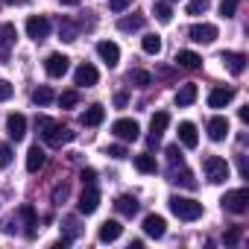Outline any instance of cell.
<instances>
[{"label":"cell","instance_id":"d4e9b609","mask_svg":"<svg viewBox=\"0 0 249 249\" xmlns=\"http://www.w3.org/2000/svg\"><path fill=\"white\" fill-rule=\"evenodd\" d=\"M176 65H179V68H185V71H196V68L202 65V56H196L194 50H179Z\"/></svg>","mask_w":249,"mask_h":249},{"label":"cell","instance_id":"e575fe53","mask_svg":"<svg viewBox=\"0 0 249 249\" xmlns=\"http://www.w3.org/2000/svg\"><path fill=\"white\" fill-rule=\"evenodd\" d=\"M76 103H79V91H62V97H59L62 108H73Z\"/></svg>","mask_w":249,"mask_h":249},{"label":"cell","instance_id":"74e56055","mask_svg":"<svg viewBox=\"0 0 249 249\" xmlns=\"http://www.w3.org/2000/svg\"><path fill=\"white\" fill-rule=\"evenodd\" d=\"M68 194H71V188H68L65 182H62V185H56V188H53V202H56V205H62V202L68 199Z\"/></svg>","mask_w":249,"mask_h":249},{"label":"cell","instance_id":"4fadbf2b","mask_svg":"<svg viewBox=\"0 0 249 249\" xmlns=\"http://www.w3.org/2000/svg\"><path fill=\"white\" fill-rule=\"evenodd\" d=\"M6 132H9V138L15 144L24 141V135H27V117L24 114H9L6 117Z\"/></svg>","mask_w":249,"mask_h":249},{"label":"cell","instance_id":"ee69618b","mask_svg":"<svg viewBox=\"0 0 249 249\" xmlns=\"http://www.w3.org/2000/svg\"><path fill=\"white\" fill-rule=\"evenodd\" d=\"M167 156H170V161H173V164H182V150H179V144L167 147Z\"/></svg>","mask_w":249,"mask_h":249},{"label":"cell","instance_id":"277c9868","mask_svg":"<svg viewBox=\"0 0 249 249\" xmlns=\"http://www.w3.org/2000/svg\"><path fill=\"white\" fill-rule=\"evenodd\" d=\"M220 202H223V211H229V214H246L249 211V191L246 188L226 191V196Z\"/></svg>","mask_w":249,"mask_h":249},{"label":"cell","instance_id":"52a82bcc","mask_svg":"<svg viewBox=\"0 0 249 249\" xmlns=\"http://www.w3.org/2000/svg\"><path fill=\"white\" fill-rule=\"evenodd\" d=\"M68 68H71V59H68L65 53H50V56H47V62H44V71H47V76H53V79L65 76V73H68Z\"/></svg>","mask_w":249,"mask_h":249},{"label":"cell","instance_id":"3957f363","mask_svg":"<svg viewBox=\"0 0 249 249\" xmlns=\"http://www.w3.org/2000/svg\"><path fill=\"white\" fill-rule=\"evenodd\" d=\"M202 170H205V179H208L211 185L226 182V179H229V173H231L229 161H226V159H220V156H208V159L202 161Z\"/></svg>","mask_w":249,"mask_h":249},{"label":"cell","instance_id":"ab89813d","mask_svg":"<svg viewBox=\"0 0 249 249\" xmlns=\"http://www.w3.org/2000/svg\"><path fill=\"white\" fill-rule=\"evenodd\" d=\"M237 240H240V229H237V226H231V229L223 234V243H226V246H234Z\"/></svg>","mask_w":249,"mask_h":249},{"label":"cell","instance_id":"ffe728a7","mask_svg":"<svg viewBox=\"0 0 249 249\" xmlns=\"http://www.w3.org/2000/svg\"><path fill=\"white\" fill-rule=\"evenodd\" d=\"M231 100H234V88H214L208 94V106L211 108H226Z\"/></svg>","mask_w":249,"mask_h":249},{"label":"cell","instance_id":"4dcf8cb0","mask_svg":"<svg viewBox=\"0 0 249 249\" xmlns=\"http://www.w3.org/2000/svg\"><path fill=\"white\" fill-rule=\"evenodd\" d=\"M33 103H36V106H47V103H53V91H50L47 85L36 88V91H33Z\"/></svg>","mask_w":249,"mask_h":249},{"label":"cell","instance_id":"e0dca14e","mask_svg":"<svg viewBox=\"0 0 249 249\" xmlns=\"http://www.w3.org/2000/svg\"><path fill=\"white\" fill-rule=\"evenodd\" d=\"M97 79H100V73H97V68L88 65V62L79 65L76 73H73V82H76V85H85V88H88V85H97Z\"/></svg>","mask_w":249,"mask_h":249},{"label":"cell","instance_id":"7a4b0ae2","mask_svg":"<svg viewBox=\"0 0 249 249\" xmlns=\"http://www.w3.org/2000/svg\"><path fill=\"white\" fill-rule=\"evenodd\" d=\"M167 205H170L173 217H179V220H188L191 223V220H199L202 217V202H196L191 196H170Z\"/></svg>","mask_w":249,"mask_h":249},{"label":"cell","instance_id":"8fae6325","mask_svg":"<svg viewBox=\"0 0 249 249\" xmlns=\"http://www.w3.org/2000/svg\"><path fill=\"white\" fill-rule=\"evenodd\" d=\"M220 62L229 68V73H234V76H240L243 71H246V56L243 53H234V50H223L220 53Z\"/></svg>","mask_w":249,"mask_h":249},{"label":"cell","instance_id":"9a60e30c","mask_svg":"<svg viewBox=\"0 0 249 249\" xmlns=\"http://www.w3.org/2000/svg\"><path fill=\"white\" fill-rule=\"evenodd\" d=\"M144 231H147V237H164V231H167V223H164V217H159V214H147L144 217Z\"/></svg>","mask_w":249,"mask_h":249},{"label":"cell","instance_id":"681fc988","mask_svg":"<svg viewBox=\"0 0 249 249\" xmlns=\"http://www.w3.org/2000/svg\"><path fill=\"white\" fill-rule=\"evenodd\" d=\"M6 3H27V0H6Z\"/></svg>","mask_w":249,"mask_h":249},{"label":"cell","instance_id":"d6a6232c","mask_svg":"<svg viewBox=\"0 0 249 249\" xmlns=\"http://www.w3.org/2000/svg\"><path fill=\"white\" fill-rule=\"evenodd\" d=\"M173 182H176V185H185V188H196L194 173H191V170H185V167H182L179 173H173Z\"/></svg>","mask_w":249,"mask_h":249},{"label":"cell","instance_id":"bcb514c9","mask_svg":"<svg viewBox=\"0 0 249 249\" xmlns=\"http://www.w3.org/2000/svg\"><path fill=\"white\" fill-rule=\"evenodd\" d=\"M114 106H120V108L126 106V94H114Z\"/></svg>","mask_w":249,"mask_h":249},{"label":"cell","instance_id":"836d02e7","mask_svg":"<svg viewBox=\"0 0 249 249\" xmlns=\"http://www.w3.org/2000/svg\"><path fill=\"white\" fill-rule=\"evenodd\" d=\"M153 12H156V18H159L161 24H170V21H173V12H170V3H156V6H153Z\"/></svg>","mask_w":249,"mask_h":249},{"label":"cell","instance_id":"f907efd6","mask_svg":"<svg viewBox=\"0 0 249 249\" xmlns=\"http://www.w3.org/2000/svg\"><path fill=\"white\" fill-rule=\"evenodd\" d=\"M167 3H176V0H167Z\"/></svg>","mask_w":249,"mask_h":249},{"label":"cell","instance_id":"30bf717a","mask_svg":"<svg viewBox=\"0 0 249 249\" xmlns=\"http://www.w3.org/2000/svg\"><path fill=\"white\" fill-rule=\"evenodd\" d=\"M188 36H191V41H196V44H211V41L217 38V27H214V24H194V27L188 30Z\"/></svg>","mask_w":249,"mask_h":249},{"label":"cell","instance_id":"4316f807","mask_svg":"<svg viewBox=\"0 0 249 249\" xmlns=\"http://www.w3.org/2000/svg\"><path fill=\"white\" fill-rule=\"evenodd\" d=\"M141 47H144V53H150V56H159V53H161V36H156V33L144 36V38H141Z\"/></svg>","mask_w":249,"mask_h":249},{"label":"cell","instance_id":"5bb4252c","mask_svg":"<svg viewBox=\"0 0 249 249\" xmlns=\"http://www.w3.org/2000/svg\"><path fill=\"white\" fill-rule=\"evenodd\" d=\"M97 56H100L108 68H114V65L120 62V47H117L114 41H100V44H97Z\"/></svg>","mask_w":249,"mask_h":249},{"label":"cell","instance_id":"d590c367","mask_svg":"<svg viewBox=\"0 0 249 249\" xmlns=\"http://www.w3.org/2000/svg\"><path fill=\"white\" fill-rule=\"evenodd\" d=\"M237 3H240V0H220V15H223V18H234Z\"/></svg>","mask_w":249,"mask_h":249},{"label":"cell","instance_id":"ba28073f","mask_svg":"<svg viewBox=\"0 0 249 249\" xmlns=\"http://www.w3.org/2000/svg\"><path fill=\"white\" fill-rule=\"evenodd\" d=\"M167 123H170V114L167 111H156L153 114V120H150V147H159V141H161V132L167 129Z\"/></svg>","mask_w":249,"mask_h":249},{"label":"cell","instance_id":"83f0119b","mask_svg":"<svg viewBox=\"0 0 249 249\" xmlns=\"http://www.w3.org/2000/svg\"><path fill=\"white\" fill-rule=\"evenodd\" d=\"M135 167H138V173H156V170H159V164H156V156H150V153H144V156H135Z\"/></svg>","mask_w":249,"mask_h":249},{"label":"cell","instance_id":"f6af8a7d","mask_svg":"<svg viewBox=\"0 0 249 249\" xmlns=\"http://www.w3.org/2000/svg\"><path fill=\"white\" fill-rule=\"evenodd\" d=\"M79 179H82V185H94V182H97V173H94L91 167H85V170L79 173Z\"/></svg>","mask_w":249,"mask_h":249},{"label":"cell","instance_id":"f1b7e54d","mask_svg":"<svg viewBox=\"0 0 249 249\" xmlns=\"http://www.w3.org/2000/svg\"><path fill=\"white\" fill-rule=\"evenodd\" d=\"M141 27H144V15H132V18H120L117 21V30L120 33H135Z\"/></svg>","mask_w":249,"mask_h":249},{"label":"cell","instance_id":"d6986e66","mask_svg":"<svg viewBox=\"0 0 249 249\" xmlns=\"http://www.w3.org/2000/svg\"><path fill=\"white\" fill-rule=\"evenodd\" d=\"M179 141H182V147H188V150H196V144H199V135H196V126H194L191 120L179 123Z\"/></svg>","mask_w":249,"mask_h":249},{"label":"cell","instance_id":"c3c4849f","mask_svg":"<svg viewBox=\"0 0 249 249\" xmlns=\"http://www.w3.org/2000/svg\"><path fill=\"white\" fill-rule=\"evenodd\" d=\"M59 3H62V6H76L79 0H59Z\"/></svg>","mask_w":249,"mask_h":249},{"label":"cell","instance_id":"8d00e7d4","mask_svg":"<svg viewBox=\"0 0 249 249\" xmlns=\"http://www.w3.org/2000/svg\"><path fill=\"white\" fill-rule=\"evenodd\" d=\"M208 6H211V0H191V3H188V15H202Z\"/></svg>","mask_w":249,"mask_h":249},{"label":"cell","instance_id":"7c38bea8","mask_svg":"<svg viewBox=\"0 0 249 249\" xmlns=\"http://www.w3.org/2000/svg\"><path fill=\"white\" fill-rule=\"evenodd\" d=\"M100 208V191L94 185H85L82 196H79V214H94Z\"/></svg>","mask_w":249,"mask_h":249},{"label":"cell","instance_id":"603a6c76","mask_svg":"<svg viewBox=\"0 0 249 249\" xmlns=\"http://www.w3.org/2000/svg\"><path fill=\"white\" fill-rule=\"evenodd\" d=\"M44 161H47V156H44V150L36 144V147H30V153H27V170L30 173H38L41 167H44Z\"/></svg>","mask_w":249,"mask_h":249},{"label":"cell","instance_id":"f35d334b","mask_svg":"<svg viewBox=\"0 0 249 249\" xmlns=\"http://www.w3.org/2000/svg\"><path fill=\"white\" fill-rule=\"evenodd\" d=\"M132 3H135V0H108V9L120 15V12H126V9H129Z\"/></svg>","mask_w":249,"mask_h":249},{"label":"cell","instance_id":"484cf974","mask_svg":"<svg viewBox=\"0 0 249 249\" xmlns=\"http://www.w3.org/2000/svg\"><path fill=\"white\" fill-rule=\"evenodd\" d=\"M196 94H199V91H196V85H194V82H185V85L176 91V106H179V108L191 106V103L196 100Z\"/></svg>","mask_w":249,"mask_h":249},{"label":"cell","instance_id":"5b68a950","mask_svg":"<svg viewBox=\"0 0 249 249\" xmlns=\"http://www.w3.org/2000/svg\"><path fill=\"white\" fill-rule=\"evenodd\" d=\"M111 132L120 138V141H138L141 138V126H138V120H129V117H120L111 123Z\"/></svg>","mask_w":249,"mask_h":249},{"label":"cell","instance_id":"b9f144b4","mask_svg":"<svg viewBox=\"0 0 249 249\" xmlns=\"http://www.w3.org/2000/svg\"><path fill=\"white\" fill-rule=\"evenodd\" d=\"M9 161H12V147L0 144V167H9Z\"/></svg>","mask_w":249,"mask_h":249},{"label":"cell","instance_id":"1f68e13d","mask_svg":"<svg viewBox=\"0 0 249 249\" xmlns=\"http://www.w3.org/2000/svg\"><path fill=\"white\" fill-rule=\"evenodd\" d=\"M59 36H62V41H76V24L73 21H62L59 24Z\"/></svg>","mask_w":249,"mask_h":249},{"label":"cell","instance_id":"6da1fadb","mask_svg":"<svg viewBox=\"0 0 249 249\" xmlns=\"http://www.w3.org/2000/svg\"><path fill=\"white\" fill-rule=\"evenodd\" d=\"M36 126H38L44 144H50V147H62V144H71V141H73V132H71L68 126H62L59 120L38 117V120H36Z\"/></svg>","mask_w":249,"mask_h":249},{"label":"cell","instance_id":"60d3db41","mask_svg":"<svg viewBox=\"0 0 249 249\" xmlns=\"http://www.w3.org/2000/svg\"><path fill=\"white\" fill-rule=\"evenodd\" d=\"M12 94H15V88L6 82V79H0V103H6V100H12Z\"/></svg>","mask_w":249,"mask_h":249},{"label":"cell","instance_id":"cb8c5ba5","mask_svg":"<svg viewBox=\"0 0 249 249\" xmlns=\"http://www.w3.org/2000/svg\"><path fill=\"white\" fill-rule=\"evenodd\" d=\"M114 208H117V214H123V217H135V214H138V199H135V196H117V199H114Z\"/></svg>","mask_w":249,"mask_h":249},{"label":"cell","instance_id":"8992f818","mask_svg":"<svg viewBox=\"0 0 249 249\" xmlns=\"http://www.w3.org/2000/svg\"><path fill=\"white\" fill-rule=\"evenodd\" d=\"M15 38H18V30L15 24H0V62H6L12 47H15Z\"/></svg>","mask_w":249,"mask_h":249},{"label":"cell","instance_id":"7bdbcfd3","mask_svg":"<svg viewBox=\"0 0 249 249\" xmlns=\"http://www.w3.org/2000/svg\"><path fill=\"white\" fill-rule=\"evenodd\" d=\"M106 156H111V159H126V147H120V144H111V147L106 150Z\"/></svg>","mask_w":249,"mask_h":249},{"label":"cell","instance_id":"2e32d148","mask_svg":"<svg viewBox=\"0 0 249 249\" xmlns=\"http://www.w3.org/2000/svg\"><path fill=\"white\" fill-rule=\"evenodd\" d=\"M79 120H82V126H100V123L106 120V108H103L100 103H94V106H88V108L79 114Z\"/></svg>","mask_w":249,"mask_h":249},{"label":"cell","instance_id":"ac0fdd59","mask_svg":"<svg viewBox=\"0 0 249 249\" xmlns=\"http://www.w3.org/2000/svg\"><path fill=\"white\" fill-rule=\"evenodd\" d=\"M21 220H24V234L27 237H36V231H38V214H36V208L33 205H21Z\"/></svg>","mask_w":249,"mask_h":249},{"label":"cell","instance_id":"44dd1931","mask_svg":"<svg viewBox=\"0 0 249 249\" xmlns=\"http://www.w3.org/2000/svg\"><path fill=\"white\" fill-rule=\"evenodd\" d=\"M120 234H123V226H120L117 220H106V223L100 226V234H97V237H100V243H114Z\"/></svg>","mask_w":249,"mask_h":249},{"label":"cell","instance_id":"9c48e42d","mask_svg":"<svg viewBox=\"0 0 249 249\" xmlns=\"http://www.w3.org/2000/svg\"><path fill=\"white\" fill-rule=\"evenodd\" d=\"M27 36H30L33 41H44V38L50 36V21H47L44 15H33V18L27 21Z\"/></svg>","mask_w":249,"mask_h":249},{"label":"cell","instance_id":"7dc6e473","mask_svg":"<svg viewBox=\"0 0 249 249\" xmlns=\"http://www.w3.org/2000/svg\"><path fill=\"white\" fill-rule=\"evenodd\" d=\"M237 117H240V120H243V123H246V120H249V106H243V108H240V111H237Z\"/></svg>","mask_w":249,"mask_h":249},{"label":"cell","instance_id":"f546056e","mask_svg":"<svg viewBox=\"0 0 249 249\" xmlns=\"http://www.w3.org/2000/svg\"><path fill=\"white\" fill-rule=\"evenodd\" d=\"M129 82L138 88H147V85H153V76L147 71H129Z\"/></svg>","mask_w":249,"mask_h":249},{"label":"cell","instance_id":"7402d4cb","mask_svg":"<svg viewBox=\"0 0 249 249\" xmlns=\"http://www.w3.org/2000/svg\"><path fill=\"white\" fill-rule=\"evenodd\" d=\"M226 135H229V120L220 117V114L211 117V120H208V138H211V141H223Z\"/></svg>","mask_w":249,"mask_h":249}]
</instances>
